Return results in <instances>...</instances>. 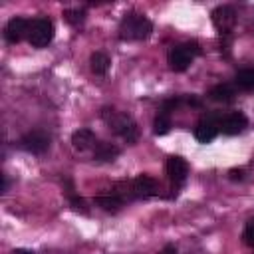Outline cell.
<instances>
[{"label": "cell", "instance_id": "6da1fadb", "mask_svg": "<svg viewBox=\"0 0 254 254\" xmlns=\"http://www.w3.org/2000/svg\"><path fill=\"white\" fill-rule=\"evenodd\" d=\"M101 117H103V121H105L123 141H127V143L133 145V143L139 139V127H137V123H135V119H133L131 115L121 113V111H117V109H113V107H105V109L101 111Z\"/></svg>", "mask_w": 254, "mask_h": 254}, {"label": "cell", "instance_id": "7a4b0ae2", "mask_svg": "<svg viewBox=\"0 0 254 254\" xmlns=\"http://www.w3.org/2000/svg\"><path fill=\"white\" fill-rule=\"evenodd\" d=\"M153 32V24L147 16L137 14V12H129L123 16L121 24H119V38L127 40V42H141L147 40Z\"/></svg>", "mask_w": 254, "mask_h": 254}, {"label": "cell", "instance_id": "3957f363", "mask_svg": "<svg viewBox=\"0 0 254 254\" xmlns=\"http://www.w3.org/2000/svg\"><path fill=\"white\" fill-rule=\"evenodd\" d=\"M200 54V48L196 42H187V44H179V46H173L169 50V56H167V62H169V67L173 71H185L190 64H192V58Z\"/></svg>", "mask_w": 254, "mask_h": 254}, {"label": "cell", "instance_id": "277c9868", "mask_svg": "<svg viewBox=\"0 0 254 254\" xmlns=\"http://www.w3.org/2000/svg\"><path fill=\"white\" fill-rule=\"evenodd\" d=\"M54 40V22L50 18H36L30 24L28 42L34 48H46Z\"/></svg>", "mask_w": 254, "mask_h": 254}, {"label": "cell", "instance_id": "5b68a950", "mask_svg": "<svg viewBox=\"0 0 254 254\" xmlns=\"http://www.w3.org/2000/svg\"><path fill=\"white\" fill-rule=\"evenodd\" d=\"M210 16H212V24L220 36H228L238 22V14L232 6H216Z\"/></svg>", "mask_w": 254, "mask_h": 254}, {"label": "cell", "instance_id": "8992f818", "mask_svg": "<svg viewBox=\"0 0 254 254\" xmlns=\"http://www.w3.org/2000/svg\"><path fill=\"white\" fill-rule=\"evenodd\" d=\"M220 117L222 115H218V113H208V115L200 117V121L194 127V139L198 143H210L220 131Z\"/></svg>", "mask_w": 254, "mask_h": 254}, {"label": "cell", "instance_id": "52a82bcc", "mask_svg": "<svg viewBox=\"0 0 254 254\" xmlns=\"http://www.w3.org/2000/svg\"><path fill=\"white\" fill-rule=\"evenodd\" d=\"M20 147L32 155H42L50 147V137L44 131H30L20 139Z\"/></svg>", "mask_w": 254, "mask_h": 254}, {"label": "cell", "instance_id": "ba28073f", "mask_svg": "<svg viewBox=\"0 0 254 254\" xmlns=\"http://www.w3.org/2000/svg\"><path fill=\"white\" fill-rule=\"evenodd\" d=\"M30 24H32V22L26 20V18H20V16L12 18V20L6 24V28H4V38H6V42H10V44H18L20 40L28 38Z\"/></svg>", "mask_w": 254, "mask_h": 254}, {"label": "cell", "instance_id": "9c48e42d", "mask_svg": "<svg viewBox=\"0 0 254 254\" xmlns=\"http://www.w3.org/2000/svg\"><path fill=\"white\" fill-rule=\"evenodd\" d=\"M131 189H133V196L135 198H149L159 194V185L153 177L149 175H139L131 181Z\"/></svg>", "mask_w": 254, "mask_h": 254}, {"label": "cell", "instance_id": "30bf717a", "mask_svg": "<svg viewBox=\"0 0 254 254\" xmlns=\"http://www.w3.org/2000/svg\"><path fill=\"white\" fill-rule=\"evenodd\" d=\"M167 175L173 183V187H181L189 177V165L183 157H169L167 161Z\"/></svg>", "mask_w": 254, "mask_h": 254}, {"label": "cell", "instance_id": "8fae6325", "mask_svg": "<svg viewBox=\"0 0 254 254\" xmlns=\"http://www.w3.org/2000/svg\"><path fill=\"white\" fill-rule=\"evenodd\" d=\"M246 125H248V119L240 111H232V113L220 117V131L224 135H238L246 129Z\"/></svg>", "mask_w": 254, "mask_h": 254}, {"label": "cell", "instance_id": "7c38bea8", "mask_svg": "<svg viewBox=\"0 0 254 254\" xmlns=\"http://www.w3.org/2000/svg\"><path fill=\"white\" fill-rule=\"evenodd\" d=\"M71 145L75 151H87V149H93L97 145V139H95V133L91 129H77L73 131L71 135Z\"/></svg>", "mask_w": 254, "mask_h": 254}, {"label": "cell", "instance_id": "4fadbf2b", "mask_svg": "<svg viewBox=\"0 0 254 254\" xmlns=\"http://www.w3.org/2000/svg\"><path fill=\"white\" fill-rule=\"evenodd\" d=\"M119 153H121L119 147H115L113 143H105V141H97V145L93 147V159L101 161V163L115 161Z\"/></svg>", "mask_w": 254, "mask_h": 254}, {"label": "cell", "instance_id": "5bb4252c", "mask_svg": "<svg viewBox=\"0 0 254 254\" xmlns=\"http://www.w3.org/2000/svg\"><path fill=\"white\" fill-rule=\"evenodd\" d=\"M234 95H236V91H234V87H232L230 83H218V85H214V87L208 91V97H210L212 101H220V103L232 101Z\"/></svg>", "mask_w": 254, "mask_h": 254}, {"label": "cell", "instance_id": "9a60e30c", "mask_svg": "<svg viewBox=\"0 0 254 254\" xmlns=\"http://www.w3.org/2000/svg\"><path fill=\"white\" fill-rule=\"evenodd\" d=\"M89 65H91V71L95 75H105L109 65H111V60L105 52H93L89 58Z\"/></svg>", "mask_w": 254, "mask_h": 254}, {"label": "cell", "instance_id": "2e32d148", "mask_svg": "<svg viewBox=\"0 0 254 254\" xmlns=\"http://www.w3.org/2000/svg\"><path fill=\"white\" fill-rule=\"evenodd\" d=\"M95 204L99 206V208H103V210H107V212H117L121 206H123V200L117 196V194H99V196H95Z\"/></svg>", "mask_w": 254, "mask_h": 254}, {"label": "cell", "instance_id": "e0dca14e", "mask_svg": "<svg viewBox=\"0 0 254 254\" xmlns=\"http://www.w3.org/2000/svg\"><path fill=\"white\" fill-rule=\"evenodd\" d=\"M234 83L238 89H244V91H252L254 89V69L252 67H246V69H240L234 77Z\"/></svg>", "mask_w": 254, "mask_h": 254}, {"label": "cell", "instance_id": "ac0fdd59", "mask_svg": "<svg viewBox=\"0 0 254 254\" xmlns=\"http://www.w3.org/2000/svg\"><path fill=\"white\" fill-rule=\"evenodd\" d=\"M153 131H155V135H165V133L171 131V117H169L167 111L157 113V117L153 121Z\"/></svg>", "mask_w": 254, "mask_h": 254}, {"label": "cell", "instance_id": "d6986e66", "mask_svg": "<svg viewBox=\"0 0 254 254\" xmlns=\"http://www.w3.org/2000/svg\"><path fill=\"white\" fill-rule=\"evenodd\" d=\"M64 18H65V22H69L71 26H79V24L85 20V12L79 10V8H69V10L64 12Z\"/></svg>", "mask_w": 254, "mask_h": 254}, {"label": "cell", "instance_id": "ffe728a7", "mask_svg": "<svg viewBox=\"0 0 254 254\" xmlns=\"http://www.w3.org/2000/svg\"><path fill=\"white\" fill-rule=\"evenodd\" d=\"M242 238H244V242H246L250 248H254V218H250V220L246 222L244 232H242Z\"/></svg>", "mask_w": 254, "mask_h": 254}, {"label": "cell", "instance_id": "44dd1931", "mask_svg": "<svg viewBox=\"0 0 254 254\" xmlns=\"http://www.w3.org/2000/svg\"><path fill=\"white\" fill-rule=\"evenodd\" d=\"M242 177H244V171H242V169H232V171H230V179H232V181H236V179L240 181Z\"/></svg>", "mask_w": 254, "mask_h": 254}, {"label": "cell", "instance_id": "7402d4cb", "mask_svg": "<svg viewBox=\"0 0 254 254\" xmlns=\"http://www.w3.org/2000/svg\"><path fill=\"white\" fill-rule=\"evenodd\" d=\"M159 254H177V248H175V244H167Z\"/></svg>", "mask_w": 254, "mask_h": 254}, {"label": "cell", "instance_id": "603a6c76", "mask_svg": "<svg viewBox=\"0 0 254 254\" xmlns=\"http://www.w3.org/2000/svg\"><path fill=\"white\" fill-rule=\"evenodd\" d=\"M12 254H34L32 250H26V248H16Z\"/></svg>", "mask_w": 254, "mask_h": 254}]
</instances>
